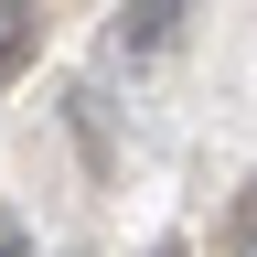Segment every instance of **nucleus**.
Here are the masks:
<instances>
[{
    "mask_svg": "<svg viewBox=\"0 0 257 257\" xmlns=\"http://www.w3.org/2000/svg\"><path fill=\"white\" fill-rule=\"evenodd\" d=\"M0 257H22V225H0Z\"/></svg>",
    "mask_w": 257,
    "mask_h": 257,
    "instance_id": "20e7f679",
    "label": "nucleus"
},
{
    "mask_svg": "<svg viewBox=\"0 0 257 257\" xmlns=\"http://www.w3.org/2000/svg\"><path fill=\"white\" fill-rule=\"evenodd\" d=\"M225 246H236V257H257V182L236 193V214H225Z\"/></svg>",
    "mask_w": 257,
    "mask_h": 257,
    "instance_id": "7ed1b4c3",
    "label": "nucleus"
},
{
    "mask_svg": "<svg viewBox=\"0 0 257 257\" xmlns=\"http://www.w3.org/2000/svg\"><path fill=\"white\" fill-rule=\"evenodd\" d=\"M43 54V0H0V86Z\"/></svg>",
    "mask_w": 257,
    "mask_h": 257,
    "instance_id": "f03ea898",
    "label": "nucleus"
},
{
    "mask_svg": "<svg viewBox=\"0 0 257 257\" xmlns=\"http://www.w3.org/2000/svg\"><path fill=\"white\" fill-rule=\"evenodd\" d=\"M172 32H182V0H118L107 43H118L128 64H150V54H172Z\"/></svg>",
    "mask_w": 257,
    "mask_h": 257,
    "instance_id": "f257e3e1",
    "label": "nucleus"
},
{
    "mask_svg": "<svg viewBox=\"0 0 257 257\" xmlns=\"http://www.w3.org/2000/svg\"><path fill=\"white\" fill-rule=\"evenodd\" d=\"M150 257H193V246H182V236H161V246H150Z\"/></svg>",
    "mask_w": 257,
    "mask_h": 257,
    "instance_id": "39448f33",
    "label": "nucleus"
}]
</instances>
